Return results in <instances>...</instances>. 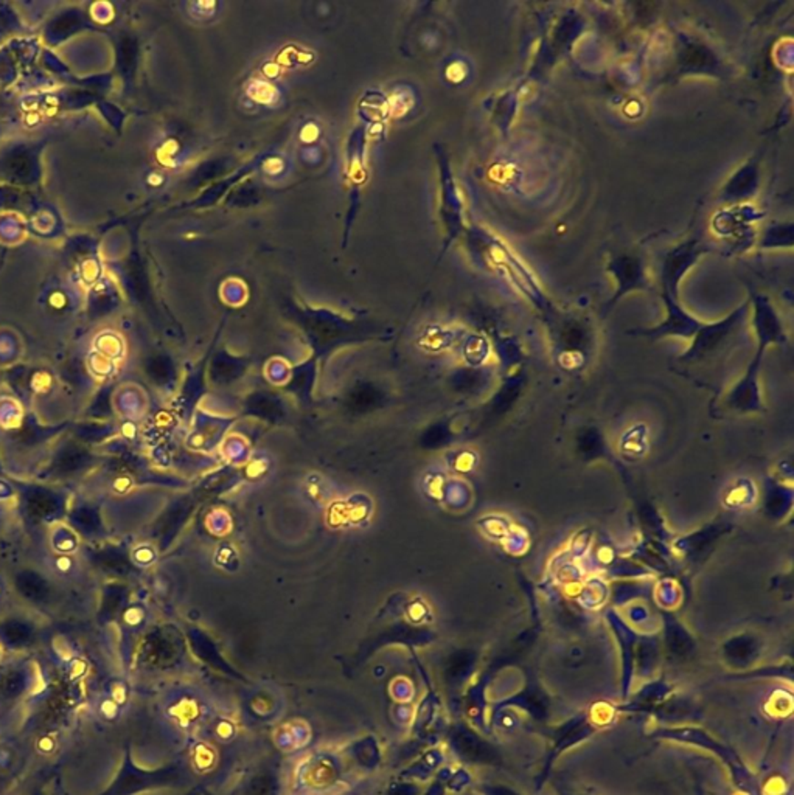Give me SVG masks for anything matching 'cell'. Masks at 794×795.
<instances>
[{
  "instance_id": "cell-6",
  "label": "cell",
  "mask_w": 794,
  "mask_h": 795,
  "mask_svg": "<svg viewBox=\"0 0 794 795\" xmlns=\"http://www.w3.org/2000/svg\"><path fill=\"white\" fill-rule=\"evenodd\" d=\"M748 304L752 309V325L756 328L762 348L774 342H782L785 339L784 326L779 319L778 311L774 309L771 300L767 295L751 289V297Z\"/></svg>"
},
{
  "instance_id": "cell-4",
  "label": "cell",
  "mask_w": 794,
  "mask_h": 795,
  "mask_svg": "<svg viewBox=\"0 0 794 795\" xmlns=\"http://www.w3.org/2000/svg\"><path fill=\"white\" fill-rule=\"evenodd\" d=\"M706 247L698 240H687L668 252L661 269V294L663 298H678L679 286L686 274L698 263Z\"/></svg>"
},
{
  "instance_id": "cell-2",
  "label": "cell",
  "mask_w": 794,
  "mask_h": 795,
  "mask_svg": "<svg viewBox=\"0 0 794 795\" xmlns=\"http://www.w3.org/2000/svg\"><path fill=\"white\" fill-rule=\"evenodd\" d=\"M650 737L656 741L684 744L710 752L727 768L732 785L736 786L740 794L758 795V775L754 774L751 768L743 761L736 749L723 743L716 735H712L709 730H706L698 724L675 726V728L656 726L650 732Z\"/></svg>"
},
{
  "instance_id": "cell-1",
  "label": "cell",
  "mask_w": 794,
  "mask_h": 795,
  "mask_svg": "<svg viewBox=\"0 0 794 795\" xmlns=\"http://www.w3.org/2000/svg\"><path fill=\"white\" fill-rule=\"evenodd\" d=\"M615 715L617 713L614 706L595 704L591 708L580 710L560 724L538 726V733L546 738L549 749L542 761L541 769L535 777V790H541L542 786L546 785L558 759H562L571 749L586 743L599 732L600 728L608 726L614 719Z\"/></svg>"
},
{
  "instance_id": "cell-14",
  "label": "cell",
  "mask_w": 794,
  "mask_h": 795,
  "mask_svg": "<svg viewBox=\"0 0 794 795\" xmlns=\"http://www.w3.org/2000/svg\"><path fill=\"white\" fill-rule=\"evenodd\" d=\"M729 679L736 680H751V679H778L787 680L789 684H793V664H780L773 668H756V670L740 671V673H732L727 676Z\"/></svg>"
},
{
  "instance_id": "cell-5",
  "label": "cell",
  "mask_w": 794,
  "mask_h": 795,
  "mask_svg": "<svg viewBox=\"0 0 794 795\" xmlns=\"http://www.w3.org/2000/svg\"><path fill=\"white\" fill-rule=\"evenodd\" d=\"M650 717L658 721L661 728H675V726H689L696 724L703 717V708L698 706L692 696L679 695L675 691L667 699L653 710Z\"/></svg>"
},
{
  "instance_id": "cell-19",
  "label": "cell",
  "mask_w": 794,
  "mask_h": 795,
  "mask_svg": "<svg viewBox=\"0 0 794 795\" xmlns=\"http://www.w3.org/2000/svg\"><path fill=\"white\" fill-rule=\"evenodd\" d=\"M564 795H588V794H564Z\"/></svg>"
},
{
  "instance_id": "cell-16",
  "label": "cell",
  "mask_w": 794,
  "mask_h": 795,
  "mask_svg": "<svg viewBox=\"0 0 794 795\" xmlns=\"http://www.w3.org/2000/svg\"><path fill=\"white\" fill-rule=\"evenodd\" d=\"M480 795H524L505 783H487L479 788Z\"/></svg>"
},
{
  "instance_id": "cell-7",
  "label": "cell",
  "mask_w": 794,
  "mask_h": 795,
  "mask_svg": "<svg viewBox=\"0 0 794 795\" xmlns=\"http://www.w3.org/2000/svg\"><path fill=\"white\" fill-rule=\"evenodd\" d=\"M456 748L459 754L462 755V759L469 763L493 766V768L504 766V755L500 752V749L471 728H459L456 732Z\"/></svg>"
},
{
  "instance_id": "cell-15",
  "label": "cell",
  "mask_w": 794,
  "mask_h": 795,
  "mask_svg": "<svg viewBox=\"0 0 794 795\" xmlns=\"http://www.w3.org/2000/svg\"><path fill=\"white\" fill-rule=\"evenodd\" d=\"M793 246V224H774L767 227L762 233L760 247L774 249V247Z\"/></svg>"
},
{
  "instance_id": "cell-10",
  "label": "cell",
  "mask_w": 794,
  "mask_h": 795,
  "mask_svg": "<svg viewBox=\"0 0 794 795\" xmlns=\"http://www.w3.org/2000/svg\"><path fill=\"white\" fill-rule=\"evenodd\" d=\"M760 189V163L758 159H749L742 167L732 173L720 191L721 202L743 204L751 199Z\"/></svg>"
},
{
  "instance_id": "cell-3",
  "label": "cell",
  "mask_w": 794,
  "mask_h": 795,
  "mask_svg": "<svg viewBox=\"0 0 794 795\" xmlns=\"http://www.w3.org/2000/svg\"><path fill=\"white\" fill-rule=\"evenodd\" d=\"M502 710L524 713L537 726L549 724L552 715V696L549 695V691L542 687L537 676L527 673L522 688L505 696L504 699H500L491 706V715H496Z\"/></svg>"
},
{
  "instance_id": "cell-8",
  "label": "cell",
  "mask_w": 794,
  "mask_h": 795,
  "mask_svg": "<svg viewBox=\"0 0 794 795\" xmlns=\"http://www.w3.org/2000/svg\"><path fill=\"white\" fill-rule=\"evenodd\" d=\"M675 687L664 679L650 680L647 684L632 691L622 704L614 706L615 713H628V715H652L653 710L663 704L668 696L674 695Z\"/></svg>"
},
{
  "instance_id": "cell-18",
  "label": "cell",
  "mask_w": 794,
  "mask_h": 795,
  "mask_svg": "<svg viewBox=\"0 0 794 795\" xmlns=\"http://www.w3.org/2000/svg\"><path fill=\"white\" fill-rule=\"evenodd\" d=\"M695 795H706V790L703 785H701L700 779H695Z\"/></svg>"
},
{
  "instance_id": "cell-9",
  "label": "cell",
  "mask_w": 794,
  "mask_h": 795,
  "mask_svg": "<svg viewBox=\"0 0 794 795\" xmlns=\"http://www.w3.org/2000/svg\"><path fill=\"white\" fill-rule=\"evenodd\" d=\"M608 271L615 280V294L613 302H617L625 294L648 289L647 271L644 263L633 255H617L608 263Z\"/></svg>"
},
{
  "instance_id": "cell-17",
  "label": "cell",
  "mask_w": 794,
  "mask_h": 795,
  "mask_svg": "<svg viewBox=\"0 0 794 795\" xmlns=\"http://www.w3.org/2000/svg\"><path fill=\"white\" fill-rule=\"evenodd\" d=\"M2 695L5 696V697H17V696L22 695V691H24V684H22V680L19 679V676H10L8 679L4 682V686H2Z\"/></svg>"
},
{
  "instance_id": "cell-13",
  "label": "cell",
  "mask_w": 794,
  "mask_h": 795,
  "mask_svg": "<svg viewBox=\"0 0 794 795\" xmlns=\"http://www.w3.org/2000/svg\"><path fill=\"white\" fill-rule=\"evenodd\" d=\"M760 655L762 646L758 640L752 637L732 638L723 646V659L734 673L751 670L752 665L758 662Z\"/></svg>"
},
{
  "instance_id": "cell-12",
  "label": "cell",
  "mask_w": 794,
  "mask_h": 795,
  "mask_svg": "<svg viewBox=\"0 0 794 795\" xmlns=\"http://www.w3.org/2000/svg\"><path fill=\"white\" fill-rule=\"evenodd\" d=\"M493 249H495L493 251L495 252V257L498 258V264L511 278V282L515 283L516 286L521 289L522 293L531 297V300L541 302L542 291L538 286L537 280L533 278L531 271L524 266V263L520 258H516L505 246H498L496 244Z\"/></svg>"
},
{
  "instance_id": "cell-11",
  "label": "cell",
  "mask_w": 794,
  "mask_h": 795,
  "mask_svg": "<svg viewBox=\"0 0 794 795\" xmlns=\"http://www.w3.org/2000/svg\"><path fill=\"white\" fill-rule=\"evenodd\" d=\"M665 305V319L659 326L648 330L644 335L653 336V337H663V336H683V337H692L696 335L701 328V322L695 319L694 315H689L686 309L681 306L679 300L675 298H663Z\"/></svg>"
}]
</instances>
